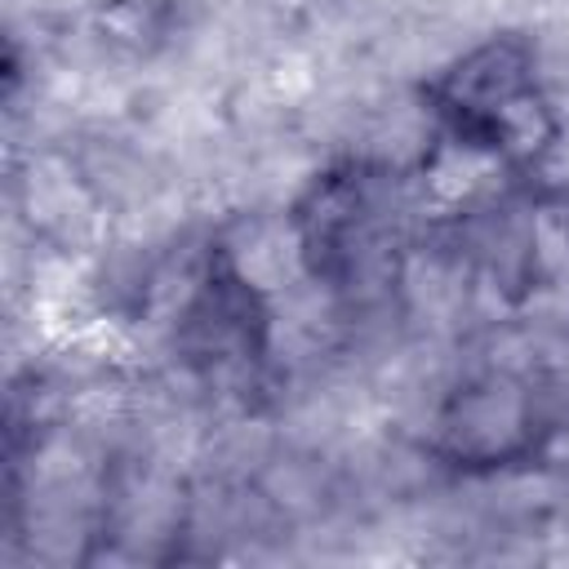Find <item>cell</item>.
<instances>
[{"mask_svg": "<svg viewBox=\"0 0 569 569\" xmlns=\"http://www.w3.org/2000/svg\"><path fill=\"white\" fill-rule=\"evenodd\" d=\"M436 138L480 156L498 173H533L565 142V116L547 93L538 44L525 31H489L418 84Z\"/></svg>", "mask_w": 569, "mask_h": 569, "instance_id": "cell-1", "label": "cell"}, {"mask_svg": "<svg viewBox=\"0 0 569 569\" xmlns=\"http://www.w3.org/2000/svg\"><path fill=\"white\" fill-rule=\"evenodd\" d=\"M387 173L365 160H342L307 182L293 204V244L302 271L325 289H351L378 258L391 227Z\"/></svg>", "mask_w": 569, "mask_h": 569, "instance_id": "cell-2", "label": "cell"}, {"mask_svg": "<svg viewBox=\"0 0 569 569\" xmlns=\"http://www.w3.org/2000/svg\"><path fill=\"white\" fill-rule=\"evenodd\" d=\"M542 445L538 400L507 373H476L458 382L431 413L427 449L440 467L462 476H493L520 467Z\"/></svg>", "mask_w": 569, "mask_h": 569, "instance_id": "cell-3", "label": "cell"}]
</instances>
